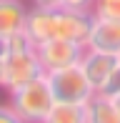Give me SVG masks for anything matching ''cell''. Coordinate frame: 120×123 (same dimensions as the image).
<instances>
[{
	"label": "cell",
	"instance_id": "obj_1",
	"mask_svg": "<svg viewBox=\"0 0 120 123\" xmlns=\"http://www.w3.org/2000/svg\"><path fill=\"white\" fill-rule=\"evenodd\" d=\"M8 93H10L8 105L18 113V118L23 123H43V118L48 116V111L55 103L45 73L18 86V88H10Z\"/></svg>",
	"mask_w": 120,
	"mask_h": 123
},
{
	"label": "cell",
	"instance_id": "obj_2",
	"mask_svg": "<svg viewBox=\"0 0 120 123\" xmlns=\"http://www.w3.org/2000/svg\"><path fill=\"white\" fill-rule=\"evenodd\" d=\"M48 75V83H50V91H53V98L58 103H78V105H85L88 100L93 98V86L88 83L83 68L78 65H70V68H60V70H53V73H45Z\"/></svg>",
	"mask_w": 120,
	"mask_h": 123
},
{
	"label": "cell",
	"instance_id": "obj_3",
	"mask_svg": "<svg viewBox=\"0 0 120 123\" xmlns=\"http://www.w3.org/2000/svg\"><path fill=\"white\" fill-rule=\"evenodd\" d=\"M38 58H40V65L45 73H53V70L60 68H70V65H78L83 60L85 45L75 40H65V38H53V40H45L35 48Z\"/></svg>",
	"mask_w": 120,
	"mask_h": 123
},
{
	"label": "cell",
	"instance_id": "obj_4",
	"mask_svg": "<svg viewBox=\"0 0 120 123\" xmlns=\"http://www.w3.org/2000/svg\"><path fill=\"white\" fill-rule=\"evenodd\" d=\"M40 58H38L35 50H28V53H8L3 60V88L10 91V88H18L23 83L33 80V78L43 75Z\"/></svg>",
	"mask_w": 120,
	"mask_h": 123
},
{
	"label": "cell",
	"instance_id": "obj_5",
	"mask_svg": "<svg viewBox=\"0 0 120 123\" xmlns=\"http://www.w3.org/2000/svg\"><path fill=\"white\" fill-rule=\"evenodd\" d=\"M90 28H93V13L55 8V38H65V40H75L80 45H85Z\"/></svg>",
	"mask_w": 120,
	"mask_h": 123
},
{
	"label": "cell",
	"instance_id": "obj_6",
	"mask_svg": "<svg viewBox=\"0 0 120 123\" xmlns=\"http://www.w3.org/2000/svg\"><path fill=\"white\" fill-rule=\"evenodd\" d=\"M118 63H120V58H118V55H113V53H100V50L85 48L83 60H80V68H83L88 83L93 86V91L100 93L103 86L108 83V78L113 75V70L118 68Z\"/></svg>",
	"mask_w": 120,
	"mask_h": 123
},
{
	"label": "cell",
	"instance_id": "obj_7",
	"mask_svg": "<svg viewBox=\"0 0 120 123\" xmlns=\"http://www.w3.org/2000/svg\"><path fill=\"white\" fill-rule=\"evenodd\" d=\"M23 33L33 40V45H40L45 40L55 38V10L50 8H40V5H33L25 15V25Z\"/></svg>",
	"mask_w": 120,
	"mask_h": 123
},
{
	"label": "cell",
	"instance_id": "obj_8",
	"mask_svg": "<svg viewBox=\"0 0 120 123\" xmlns=\"http://www.w3.org/2000/svg\"><path fill=\"white\" fill-rule=\"evenodd\" d=\"M85 48L100 50V53H113L120 58V23L93 18V28H90Z\"/></svg>",
	"mask_w": 120,
	"mask_h": 123
},
{
	"label": "cell",
	"instance_id": "obj_9",
	"mask_svg": "<svg viewBox=\"0 0 120 123\" xmlns=\"http://www.w3.org/2000/svg\"><path fill=\"white\" fill-rule=\"evenodd\" d=\"M85 118L88 123H120V111L110 96L93 93V98L85 103Z\"/></svg>",
	"mask_w": 120,
	"mask_h": 123
},
{
	"label": "cell",
	"instance_id": "obj_10",
	"mask_svg": "<svg viewBox=\"0 0 120 123\" xmlns=\"http://www.w3.org/2000/svg\"><path fill=\"white\" fill-rule=\"evenodd\" d=\"M28 8L23 0H0V38H10L13 33H20L25 25Z\"/></svg>",
	"mask_w": 120,
	"mask_h": 123
},
{
	"label": "cell",
	"instance_id": "obj_11",
	"mask_svg": "<svg viewBox=\"0 0 120 123\" xmlns=\"http://www.w3.org/2000/svg\"><path fill=\"white\" fill-rule=\"evenodd\" d=\"M43 123H88L85 118V105L78 103H53V108L48 111V116Z\"/></svg>",
	"mask_w": 120,
	"mask_h": 123
},
{
	"label": "cell",
	"instance_id": "obj_12",
	"mask_svg": "<svg viewBox=\"0 0 120 123\" xmlns=\"http://www.w3.org/2000/svg\"><path fill=\"white\" fill-rule=\"evenodd\" d=\"M90 13H93V18L120 23V0H93Z\"/></svg>",
	"mask_w": 120,
	"mask_h": 123
},
{
	"label": "cell",
	"instance_id": "obj_13",
	"mask_svg": "<svg viewBox=\"0 0 120 123\" xmlns=\"http://www.w3.org/2000/svg\"><path fill=\"white\" fill-rule=\"evenodd\" d=\"M5 43H8V53H28V50H35L33 40L25 35L23 30H20V33H13L10 38H5Z\"/></svg>",
	"mask_w": 120,
	"mask_h": 123
},
{
	"label": "cell",
	"instance_id": "obj_14",
	"mask_svg": "<svg viewBox=\"0 0 120 123\" xmlns=\"http://www.w3.org/2000/svg\"><path fill=\"white\" fill-rule=\"evenodd\" d=\"M100 93H105V96H110V98L120 96V63H118V68L113 70V75L108 78V83L103 86V91H100Z\"/></svg>",
	"mask_w": 120,
	"mask_h": 123
},
{
	"label": "cell",
	"instance_id": "obj_15",
	"mask_svg": "<svg viewBox=\"0 0 120 123\" xmlns=\"http://www.w3.org/2000/svg\"><path fill=\"white\" fill-rule=\"evenodd\" d=\"M60 8H70V10H88L93 8V0H60Z\"/></svg>",
	"mask_w": 120,
	"mask_h": 123
},
{
	"label": "cell",
	"instance_id": "obj_16",
	"mask_svg": "<svg viewBox=\"0 0 120 123\" xmlns=\"http://www.w3.org/2000/svg\"><path fill=\"white\" fill-rule=\"evenodd\" d=\"M0 123H23L18 118V113H15L10 105H3L0 103Z\"/></svg>",
	"mask_w": 120,
	"mask_h": 123
},
{
	"label": "cell",
	"instance_id": "obj_17",
	"mask_svg": "<svg viewBox=\"0 0 120 123\" xmlns=\"http://www.w3.org/2000/svg\"><path fill=\"white\" fill-rule=\"evenodd\" d=\"M33 5H40V8L55 10V8H60V0H33Z\"/></svg>",
	"mask_w": 120,
	"mask_h": 123
},
{
	"label": "cell",
	"instance_id": "obj_18",
	"mask_svg": "<svg viewBox=\"0 0 120 123\" xmlns=\"http://www.w3.org/2000/svg\"><path fill=\"white\" fill-rule=\"evenodd\" d=\"M0 88H3V60H0Z\"/></svg>",
	"mask_w": 120,
	"mask_h": 123
},
{
	"label": "cell",
	"instance_id": "obj_19",
	"mask_svg": "<svg viewBox=\"0 0 120 123\" xmlns=\"http://www.w3.org/2000/svg\"><path fill=\"white\" fill-rule=\"evenodd\" d=\"M113 100H115V105H118V111H120V96H115Z\"/></svg>",
	"mask_w": 120,
	"mask_h": 123
}]
</instances>
